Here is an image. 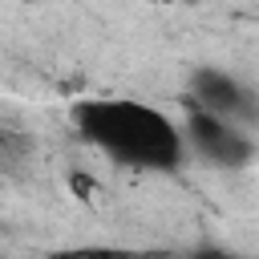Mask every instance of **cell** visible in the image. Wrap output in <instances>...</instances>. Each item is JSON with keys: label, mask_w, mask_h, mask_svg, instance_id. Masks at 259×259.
<instances>
[{"label": "cell", "mask_w": 259, "mask_h": 259, "mask_svg": "<svg viewBox=\"0 0 259 259\" xmlns=\"http://www.w3.org/2000/svg\"><path fill=\"white\" fill-rule=\"evenodd\" d=\"M73 121L97 150H105L109 158H117L125 166L174 170L182 158V134L174 130V121L162 109H154L146 101L89 97V101H77Z\"/></svg>", "instance_id": "cell-1"}, {"label": "cell", "mask_w": 259, "mask_h": 259, "mask_svg": "<svg viewBox=\"0 0 259 259\" xmlns=\"http://www.w3.org/2000/svg\"><path fill=\"white\" fill-rule=\"evenodd\" d=\"M186 134H190L194 150H198L202 158L219 162V166H239V162L251 158V142H247L231 121H223V117H214V113H206V109H194V113H190Z\"/></svg>", "instance_id": "cell-2"}, {"label": "cell", "mask_w": 259, "mask_h": 259, "mask_svg": "<svg viewBox=\"0 0 259 259\" xmlns=\"http://www.w3.org/2000/svg\"><path fill=\"white\" fill-rule=\"evenodd\" d=\"M194 93H198V109H206V113H214V117H223L231 125L239 117H251L255 113V97L235 77H227L219 69H202L194 77Z\"/></svg>", "instance_id": "cell-3"}, {"label": "cell", "mask_w": 259, "mask_h": 259, "mask_svg": "<svg viewBox=\"0 0 259 259\" xmlns=\"http://www.w3.org/2000/svg\"><path fill=\"white\" fill-rule=\"evenodd\" d=\"M49 259H138L134 251H125V247H97V243H89V247H65V251H53Z\"/></svg>", "instance_id": "cell-4"}, {"label": "cell", "mask_w": 259, "mask_h": 259, "mask_svg": "<svg viewBox=\"0 0 259 259\" xmlns=\"http://www.w3.org/2000/svg\"><path fill=\"white\" fill-rule=\"evenodd\" d=\"M190 259H239V255H231V251H219V247H206V251H194Z\"/></svg>", "instance_id": "cell-5"}]
</instances>
